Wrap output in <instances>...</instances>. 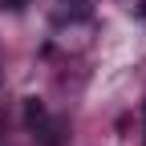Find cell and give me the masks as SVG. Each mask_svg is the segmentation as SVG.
Listing matches in <instances>:
<instances>
[{"instance_id": "2", "label": "cell", "mask_w": 146, "mask_h": 146, "mask_svg": "<svg viewBox=\"0 0 146 146\" xmlns=\"http://www.w3.org/2000/svg\"><path fill=\"white\" fill-rule=\"evenodd\" d=\"M142 130H146V106H142Z\"/></svg>"}, {"instance_id": "1", "label": "cell", "mask_w": 146, "mask_h": 146, "mask_svg": "<svg viewBox=\"0 0 146 146\" xmlns=\"http://www.w3.org/2000/svg\"><path fill=\"white\" fill-rule=\"evenodd\" d=\"M4 4H8V8H25V0H4Z\"/></svg>"}, {"instance_id": "4", "label": "cell", "mask_w": 146, "mask_h": 146, "mask_svg": "<svg viewBox=\"0 0 146 146\" xmlns=\"http://www.w3.org/2000/svg\"><path fill=\"white\" fill-rule=\"evenodd\" d=\"M142 12H146V0H142Z\"/></svg>"}, {"instance_id": "3", "label": "cell", "mask_w": 146, "mask_h": 146, "mask_svg": "<svg viewBox=\"0 0 146 146\" xmlns=\"http://www.w3.org/2000/svg\"><path fill=\"white\" fill-rule=\"evenodd\" d=\"M69 4H85V0H69Z\"/></svg>"}]
</instances>
